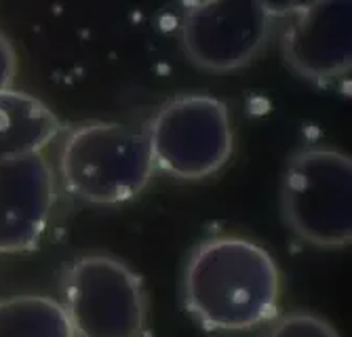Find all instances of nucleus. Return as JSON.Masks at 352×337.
Returning <instances> with one entry per match:
<instances>
[{
	"label": "nucleus",
	"mask_w": 352,
	"mask_h": 337,
	"mask_svg": "<svg viewBox=\"0 0 352 337\" xmlns=\"http://www.w3.org/2000/svg\"><path fill=\"white\" fill-rule=\"evenodd\" d=\"M280 289L274 257L243 236L203 240L190 253L182 277L186 310L217 333H243L272 321Z\"/></svg>",
	"instance_id": "f257e3e1"
},
{
	"label": "nucleus",
	"mask_w": 352,
	"mask_h": 337,
	"mask_svg": "<svg viewBox=\"0 0 352 337\" xmlns=\"http://www.w3.org/2000/svg\"><path fill=\"white\" fill-rule=\"evenodd\" d=\"M287 19L280 51L298 76L325 86L350 72L352 0H314Z\"/></svg>",
	"instance_id": "0eeeda50"
},
{
	"label": "nucleus",
	"mask_w": 352,
	"mask_h": 337,
	"mask_svg": "<svg viewBox=\"0 0 352 337\" xmlns=\"http://www.w3.org/2000/svg\"><path fill=\"white\" fill-rule=\"evenodd\" d=\"M264 337H340L329 321L312 312H292L276 318Z\"/></svg>",
	"instance_id": "9b49d317"
},
{
	"label": "nucleus",
	"mask_w": 352,
	"mask_h": 337,
	"mask_svg": "<svg viewBox=\"0 0 352 337\" xmlns=\"http://www.w3.org/2000/svg\"><path fill=\"white\" fill-rule=\"evenodd\" d=\"M154 169L199 181L226 167L234 150L226 104L211 95H179L158 110L146 129Z\"/></svg>",
	"instance_id": "39448f33"
},
{
	"label": "nucleus",
	"mask_w": 352,
	"mask_h": 337,
	"mask_svg": "<svg viewBox=\"0 0 352 337\" xmlns=\"http://www.w3.org/2000/svg\"><path fill=\"white\" fill-rule=\"evenodd\" d=\"M280 213L289 230L318 249L352 240V161L333 148H304L289 159L280 186Z\"/></svg>",
	"instance_id": "7ed1b4c3"
},
{
	"label": "nucleus",
	"mask_w": 352,
	"mask_h": 337,
	"mask_svg": "<svg viewBox=\"0 0 352 337\" xmlns=\"http://www.w3.org/2000/svg\"><path fill=\"white\" fill-rule=\"evenodd\" d=\"M0 337H74L61 303L45 295L0 299Z\"/></svg>",
	"instance_id": "9d476101"
},
{
	"label": "nucleus",
	"mask_w": 352,
	"mask_h": 337,
	"mask_svg": "<svg viewBox=\"0 0 352 337\" xmlns=\"http://www.w3.org/2000/svg\"><path fill=\"white\" fill-rule=\"evenodd\" d=\"M154 171L146 135L120 122L80 125L61 146L63 188L91 205L133 200L146 190Z\"/></svg>",
	"instance_id": "f03ea898"
},
{
	"label": "nucleus",
	"mask_w": 352,
	"mask_h": 337,
	"mask_svg": "<svg viewBox=\"0 0 352 337\" xmlns=\"http://www.w3.org/2000/svg\"><path fill=\"white\" fill-rule=\"evenodd\" d=\"M61 308L74 337H144L148 295L124 262L93 253L72 262L61 277Z\"/></svg>",
	"instance_id": "20e7f679"
},
{
	"label": "nucleus",
	"mask_w": 352,
	"mask_h": 337,
	"mask_svg": "<svg viewBox=\"0 0 352 337\" xmlns=\"http://www.w3.org/2000/svg\"><path fill=\"white\" fill-rule=\"evenodd\" d=\"M57 133L59 120L45 102L17 89L0 93V161L41 154Z\"/></svg>",
	"instance_id": "1a4fd4ad"
},
{
	"label": "nucleus",
	"mask_w": 352,
	"mask_h": 337,
	"mask_svg": "<svg viewBox=\"0 0 352 337\" xmlns=\"http://www.w3.org/2000/svg\"><path fill=\"white\" fill-rule=\"evenodd\" d=\"M272 21L260 0H197L182 19V49L205 72H234L264 51Z\"/></svg>",
	"instance_id": "423d86ee"
},
{
	"label": "nucleus",
	"mask_w": 352,
	"mask_h": 337,
	"mask_svg": "<svg viewBox=\"0 0 352 337\" xmlns=\"http://www.w3.org/2000/svg\"><path fill=\"white\" fill-rule=\"evenodd\" d=\"M314 0H260V5L272 19H287L306 7H310Z\"/></svg>",
	"instance_id": "ddd939ff"
},
{
	"label": "nucleus",
	"mask_w": 352,
	"mask_h": 337,
	"mask_svg": "<svg viewBox=\"0 0 352 337\" xmlns=\"http://www.w3.org/2000/svg\"><path fill=\"white\" fill-rule=\"evenodd\" d=\"M55 200V175L43 154L0 161V253L41 240Z\"/></svg>",
	"instance_id": "6e6552de"
},
{
	"label": "nucleus",
	"mask_w": 352,
	"mask_h": 337,
	"mask_svg": "<svg viewBox=\"0 0 352 337\" xmlns=\"http://www.w3.org/2000/svg\"><path fill=\"white\" fill-rule=\"evenodd\" d=\"M17 76V55L7 36L0 32V93L13 89Z\"/></svg>",
	"instance_id": "f8f14e48"
}]
</instances>
